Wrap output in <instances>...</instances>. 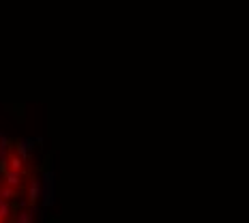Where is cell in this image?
<instances>
[{"mask_svg": "<svg viewBox=\"0 0 249 223\" xmlns=\"http://www.w3.org/2000/svg\"><path fill=\"white\" fill-rule=\"evenodd\" d=\"M39 198H41V180H33L28 187V204L33 206Z\"/></svg>", "mask_w": 249, "mask_h": 223, "instance_id": "6da1fadb", "label": "cell"}, {"mask_svg": "<svg viewBox=\"0 0 249 223\" xmlns=\"http://www.w3.org/2000/svg\"><path fill=\"white\" fill-rule=\"evenodd\" d=\"M33 219H35L33 210H22V212H18V217H15V223H33Z\"/></svg>", "mask_w": 249, "mask_h": 223, "instance_id": "7a4b0ae2", "label": "cell"}]
</instances>
